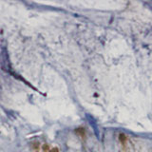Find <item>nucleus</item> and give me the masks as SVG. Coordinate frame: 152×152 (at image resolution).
<instances>
[{
	"label": "nucleus",
	"instance_id": "nucleus-1",
	"mask_svg": "<svg viewBox=\"0 0 152 152\" xmlns=\"http://www.w3.org/2000/svg\"><path fill=\"white\" fill-rule=\"evenodd\" d=\"M48 152H60V151H59V149H58V148H57V147H53V148L50 149Z\"/></svg>",
	"mask_w": 152,
	"mask_h": 152
}]
</instances>
